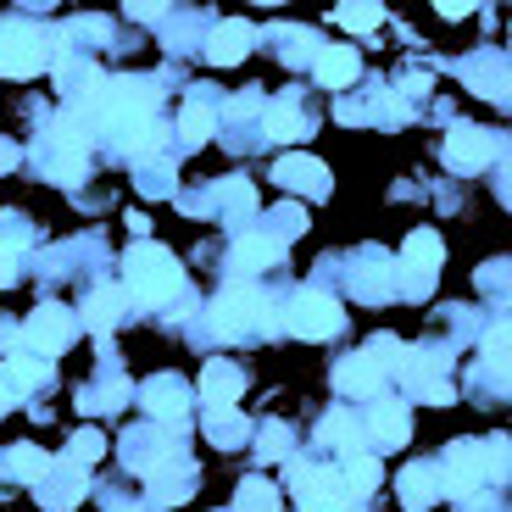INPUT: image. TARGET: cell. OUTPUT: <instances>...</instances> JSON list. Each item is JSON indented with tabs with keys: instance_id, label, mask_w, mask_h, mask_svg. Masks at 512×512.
Here are the masks:
<instances>
[{
	"instance_id": "obj_16",
	"label": "cell",
	"mask_w": 512,
	"mask_h": 512,
	"mask_svg": "<svg viewBox=\"0 0 512 512\" xmlns=\"http://www.w3.org/2000/svg\"><path fill=\"white\" fill-rule=\"evenodd\" d=\"M251 23H240V17H229V23L212 28V39H206V56H212V67H234L245 51H251Z\"/></svg>"
},
{
	"instance_id": "obj_27",
	"label": "cell",
	"mask_w": 512,
	"mask_h": 512,
	"mask_svg": "<svg viewBox=\"0 0 512 512\" xmlns=\"http://www.w3.org/2000/svg\"><path fill=\"white\" fill-rule=\"evenodd\" d=\"M245 435H251V429H245V418L234 407H212V418H206V440H212V446H245Z\"/></svg>"
},
{
	"instance_id": "obj_15",
	"label": "cell",
	"mask_w": 512,
	"mask_h": 512,
	"mask_svg": "<svg viewBox=\"0 0 512 512\" xmlns=\"http://www.w3.org/2000/svg\"><path fill=\"white\" fill-rule=\"evenodd\" d=\"M440 496V468L435 462H412V468H401V507L407 512H429Z\"/></svg>"
},
{
	"instance_id": "obj_40",
	"label": "cell",
	"mask_w": 512,
	"mask_h": 512,
	"mask_svg": "<svg viewBox=\"0 0 512 512\" xmlns=\"http://www.w3.org/2000/svg\"><path fill=\"white\" fill-rule=\"evenodd\" d=\"M301 512H346V501H301Z\"/></svg>"
},
{
	"instance_id": "obj_8",
	"label": "cell",
	"mask_w": 512,
	"mask_h": 512,
	"mask_svg": "<svg viewBox=\"0 0 512 512\" xmlns=\"http://www.w3.org/2000/svg\"><path fill=\"white\" fill-rule=\"evenodd\" d=\"M490 156H496V140H490L485 128L457 123V128L446 134V167H457V173H479Z\"/></svg>"
},
{
	"instance_id": "obj_29",
	"label": "cell",
	"mask_w": 512,
	"mask_h": 512,
	"mask_svg": "<svg viewBox=\"0 0 512 512\" xmlns=\"http://www.w3.org/2000/svg\"><path fill=\"white\" fill-rule=\"evenodd\" d=\"M334 23L351 28V34H373L384 23V6H373V0H362V6H334Z\"/></svg>"
},
{
	"instance_id": "obj_25",
	"label": "cell",
	"mask_w": 512,
	"mask_h": 512,
	"mask_svg": "<svg viewBox=\"0 0 512 512\" xmlns=\"http://www.w3.org/2000/svg\"><path fill=\"white\" fill-rule=\"evenodd\" d=\"M268 134L273 140H301V134H307V117H301V101H295V95H279V101L268 106Z\"/></svg>"
},
{
	"instance_id": "obj_4",
	"label": "cell",
	"mask_w": 512,
	"mask_h": 512,
	"mask_svg": "<svg viewBox=\"0 0 512 512\" xmlns=\"http://www.w3.org/2000/svg\"><path fill=\"white\" fill-rule=\"evenodd\" d=\"M17 340H23L28 357L51 362V357H62V351L78 340V323H73V312H67V307H51V301H45L39 312H28V323L17 329Z\"/></svg>"
},
{
	"instance_id": "obj_10",
	"label": "cell",
	"mask_w": 512,
	"mask_h": 512,
	"mask_svg": "<svg viewBox=\"0 0 512 512\" xmlns=\"http://www.w3.org/2000/svg\"><path fill=\"white\" fill-rule=\"evenodd\" d=\"M396 379H407L418 401H451V379H446V362H440V357L407 351V362L396 368Z\"/></svg>"
},
{
	"instance_id": "obj_1",
	"label": "cell",
	"mask_w": 512,
	"mask_h": 512,
	"mask_svg": "<svg viewBox=\"0 0 512 512\" xmlns=\"http://www.w3.org/2000/svg\"><path fill=\"white\" fill-rule=\"evenodd\" d=\"M84 112H95V123L112 134L123 151H145L151 145V123H156V95L151 84H134V78H106L101 90L84 101Z\"/></svg>"
},
{
	"instance_id": "obj_34",
	"label": "cell",
	"mask_w": 512,
	"mask_h": 512,
	"mask_svg": "<svg viewBox=\"0 0 512 512\" xmlns=\"http://www.w3.org/2000/svg\"><path fill=\"white\" fill-rule=\"evenodd\" d=\"M485 368L490 373H507V323H496V329L485 334Z\"/></svg>"
},
{
	"instance_id": "obj_37",
	"label": "cell",
	"mask_w": 512,
	"mask_h": 512,
	"mask_svg": "<svg viewBox=\"0 0 512 512\" xmlns=\"http://www.w3.org/2000/svg\"><path fill=\"white\" fill-rule=\"evenodd\" d=\"M12 273H17V251H6V245H0V290L12 284Z\"/></svg>"
},
{
	"instance_id": "obj_33",
	"label": "cell",
	"mask_w": 512,
	"mask_h": 512,
	"mask_svg": "<svg viewBox=\"0 0 512 512\" xmlns=\"http://www.w3.org/2000/svg\"><path fill=\"white\" fill-rule=\"evenodd\" d=\"M101 451H106V440L95 435V429H78V435L67 440V462H73V468H84V462H101Z\"/></svg>"
},
{
	"instance_id": "obj_5",
	"label": "cell",
	"mask_w": 512,
	"mask_h": 512,
	"mask_svg": "<svg viewBox=\"0 0 512 512\" xmlns=\"http://www.w3.org/2000/svg\"><path fill=\"white\" fill-rule=\"evenodd\" d=\"M45 67V34L34 23H0V73L28 78Z\"/></svg>"
},
{
	"instance_id": "obj_3",
	"label": "cell",
	"mask_w": 512,
	"mask_h": 512,
	"mask_svg": "<svg viewBox=\"0 0 512 512\" xmlns=\"http://www.w3.org/2000/svg\"><path fill=\"white\" fill-rule=\"evenodd\" d=\"M212 318L229 340H256V334H273V307L268 295L251 290V284H229V290L212 301Z\"/></svg>"
},
{
	"instance_id": "obj_30",
	"label": "cell",
	"mask_w": 512,
	"mask_h": 512,
	"mask_svg": "<svg viewBox=\"0 0 512 512\" xmlns=\"http://www.w3.org/2000/svg\"><path fill=\"white\" fill-rule=\"evenodd\" d=\"M468 84H474L479 95L507 101V73H501V62H468Z\"/></svg>"
},
{
	"instance_id": "obj_28",
	"label": "cell",
	"mask_w": 512,
	"mask_h": 512,
	"mask_svg": "<svg viewBox=\"0 0 512 512\" xmlns=\"http://www.w3.org/2000/svg\"><path fill=\"white\" fill-rule=\"evenodd\" d=\"M234 512H279V490L268 479H245L240 496H234Z\"/></svg>"
},
{
	"instance_id": "obj_11",
	"label": "cell",
	"mask_w": 512,
	"mask_h": 512,
	"mask_svg": "<svg viewBox=\"0 0 512 512\" xmlns=\"http://www.w3.org/2000/svg\"><path fill=\"white\" fill-rule=\"evenodd\" d=\"M440 256H446V245H440L435 229H412V234H407V245H401V262L412 268V290H407L412 301L429 290V273L440 268Z\"/></svg>"
},
{
	"instance_id": "obj_19",
	"label": "cell",
	"mask_w": 512,
	"mask_h": 512,
	"mask_svg": "<svg viewBox=\"0 0 512 512\" xmlns=\"http://www.w3.org/2000/svg\"><path fill=\"white\" fill-rule=\"evenodd\" d=\"M373 435V446H401V440L412 435V418H407V407L401 401H379V407L368 412V423H362Z\"/></svg>"
},
{
	"instance_id": "obj_31",
	"label": "cell",
	"mask_w": 512,
	"mask_h": 512,
	"mask_svg": "<svg viewBox=\"0 0 512 512\" xmlns=\"http://www.w3.org/2000/svg\"><path fill=\"white\" fill-rule=\"evenodd\" d=\"M407 351H412V346H401L396 334H373V340H368V357L379 362V368L390 373V379H396V368L407 362Z\"/></svg>"
},
{
	"instance_id": "obj_9",
	"label": "cell",
	"mask_w": 512,
	"mask_h": 512,
	"mask_svg": "<svg viewBox=\"0 0 512 512\" xmlns=\"http://www.w3.org/2000/svg\"><path fill=\"white\" fill-rule=\"evenodd\" d=\"M39 384H51V362L17 351V357L0 368V407H17V401H23L28 390H39Z\"/></svg>"
},
{
	"instance_id": "obj_2",
	"label": "cell",
	"mask_w": 512,
	"mask_h": 512,
	"mask_svg": "<svg viewBox=\"0 0 512 512\" xmlns=\"http://www.w3.org/2000/svg\"><path fill=\"white\" fill-rule=\"evenodd\" d=\"M123 273H128V295H140L151 307H167L173 295H184V273L162 245H128Z\"/></svg>"
},
{
	"instance_id": "obj_20",
	"label": "cell",
	"mask_w": 512,
	"mask_h": 512,
	"mask_svg": "<svg viewBox=\"0 0 512 512\" xmlns=\"http://www.w3.org/2000/svg\"><path fill=\"white\" fill-rule=\"evenodd\" d=\"M240 390H245V373L234 368V362H206L201 396L212 401V407H229V401H240Z\"/></svg>"
},
{
	"instance_id": "obj_6",
	"label": "cell",
	"mask_w": 512,
	"mask_h": 512,
	"mask_svg": "<svg viewBox=\"0 0 512 512\" xmlns=\"http://www.w3.org/2000/svg\"><path fill=\"white\" fill-rule=\"evenodd\" d=\"M340 323H346V312L323 290H301L290 301V334H301V340H329V334H340Z\"/></svg>"
},
{
	"instance_id": "obj_17",
	"label": "cell",
	"mask_w": 512,
	"mask_h": 512,
	"mask_svg": "<svg viewBox=\"0 0 512 512\" xmlns=\"http://www.w3.org/2000/svg\"><path fill=\"white\" fill-rule=\"evenodd\" d=\"M134 307V295L123 290V284H101V290H90V307H84V323H90V334H106L123 312Z\"/></svg>"
},
{
	"instance_id": "obj_7",
	"label": "cell",
	"mask_w": 512,
	"mask_h": 512,
	"mask_svg": "<svg viewBox=\"0 0 512 512\" xmlns=\"http://www.w3.org/2000/svg\"><path fill=\"white\" fill-rule=\"evenodd\" d=\"M479 479H485V451L474 440H457L446 451V474H440V496H474Z\"/></svg>"
},
{
	"instance_id": "obj_24",
	"label": "cell",
	"mask_w": 512,
	"mask_h": 512,
	"mask_svg": "<svg viewBox=\"0 0 512 512\" xmlns=\"http://www.w3.org/2000/svg\"><path fill=\"white\" fill-rule=\"evenodd\" d=\"M279 240L273 234H245L240 245H234V268L240 273H256V268H268V262H279Z\"/></svg>"
},
{
	"instance_id": "obj_23",
	"label": "cell",
	"mask_w": 512,
	"mask_h": 512,
	"mask_svg": "<svg viewBox=\"0 0 512 512\" xmlns=\"http://www.w3.org/2000/svg\"><path fill=\"white\" fill-rule=\"evenodd\" d=\"M384 479V468L368 457V451H351L346 462H340V485H346V496H373Z\"/></svg>"
},
{
	"instance_id": "obj_22",
	"label": "cell",
	"mask_w": 512,
	"mask_h": 512,
	"mask_svg": "<svg viewBox=\"0 0 512 512\" xmlns=\"http://www.w3.org/2000/svg\"><path fill=\"white\" fill-rule=\"evenodd\" d=\"M145 474H151V496L162 501V507L195 490V468H190V462H167V468H145Z\"/></svg>"
},
{
	"instance_id": "obj_14",
	"label": "cell",
	"mask_w": 512,
	"mask_h": 512,
	"mask_svg": "<svg viewBox=\"0 0 512 512\" xmlns=\"http://www.w3.org/2000/svg\"><path fill=\"white\" fill-rule=\"evenodd\" d=\"M140 401H145V412L162 418V423H184V412H190V390H184L179 379H151L140 390Z\"/></svg>"
},
{
	"instance_id": "obj_12",
	"label": "cell",
	"mask_w": 512,
	"mask_h": 512,
	"mask_svg": "<svg viewBox=\"0 0 512 512\" xmlns=\"http://www.w3.org/2000/svg\"><path fill=\"white\" fill-rule=\"evenodd\" d=\"M273 179L284 184V190H295V195H329V167L318 162V156H284L279 167H273Z\"/></svg>"
},
{
	"instance_id": "obj_13",
	"label": "cell",
	"mask_w": 512,
	"mask_h": 512,
	"mask_svg": "<svg viewBox=\"0 0 512 512\" xmlns=\"http://www.w3.org/2000/svg\"><path fill=\"white\" fill-rule=\"evenodd\" d=\"M390 379V373L379 368V362L368 357V351H357V357H340L334 362V384L346 390V396H379V384Z\"/></svg>"
},
{
	"instance_id": "obj_35",
	"label": "cell",
	"mask_w": 512,
	"mask_h": 512,
	"mask_svg": "<svg viewBox=\"0 0 512 512\" xmlns=\"http://www.w3.org/2000/svg\"><path fill=\"white\" fill-rule=\"evenodd\" d=\"M12 462H17V474H23V479L51 474V462H45V451H39V446H17V451H12Z\"/></svg>"
},
{
	"instance_id": "obj_21",
	"label": "cell",
	"mask_w": 512,
	"mask_h": 512,
	"mask_svg": "<svg viewBox=\"0 0 512 512\" xmlns=\"http://www.w3.org/2000/svg\"><path fill=\"white\" fill-rule=\"evenodd\" d=\"M362 62L357 51H346V45H329V51H318V84H329V90H346V84H357Z\"/></svg>"
},
{
	"instance_id": "obj_38",
	"label": "cell",
	"mask_w": 512,
	"mask_h": 512,
	"mask_svg": "<svg viewBox=\"0 0 512 512\" xmlns=\"http://www.w3.org/2000/svg\"><path fill=\"white\" fill-rule=\"evenodd\" d=\"M468 12H474L468 0H440V17H451V23H457V17H468Z\"/></svg>"
},
{
	"instance_id": "obj_26",
	"label": "cell",
	"mask_w": 512,
	"mask_h": 512,
	"mask_svg": "<svg viewBox=\"0 0 512 512\" xmlns=\"http://www.w3.org/2000/svg\"><path fill=\"white\" fill-rule=\"evenodd\" d=\"M323 440H329V446H340V451L351 457V451H362L368 429H362V418H351V412H340V407H334L329 418H323Z\"/></svg>"
},
{
	"instance_id": "obj_36",
	"label": "cell",
	"mask_w": 512,
	"mask_h": 512,
	"mask_svg": "<svg viewBox=\"0 0 512 512\" xmlns=\"http://www.w3.org/2000/svg\"><path fill=\"white\" fill-rule=\"evenodd\" d=\"M256 451H262V457H290V429H279V423L262 429V435H256Z\"/></svg>"
},
{
	"instance_id": "obj_39",
	"label": "cell",
	"mask_w": 512,
	"mask_h": 512,
	"mask_svg": "<svg viewBox=\"0 0 512 512\" xmlns=\"http://www.w3.org/2000/svg\"><path fill=\"white\" fill-rule=\"evenodd\" d=\"M17 156H23V151H17L12 140H0V173H12V167H17Z\"/></svg>"
},
{
	"instance_id": "obj_18",
	"label": "cell",
	"mask_w": 512,
	"mask_h": 512,
	"mask_svg": "<svg viewBox=\"0 0 512 512\" xmlns=\"http://www.w3.org/2000/svg\"><path fill=\"white\" fill-rule=\"evenodd\" d=\"M290 490L301 501H346L340 468H290Z\"/></svg>"
},
{
	"instance_id": "obj_32",
	"label": "cell",
	"mask_w": 512,
	"mask_h": 512,
	"mask_svg": "<svg viewBox=\"0 0 512 512\" xmlns=\"http://www.w3.org/2000/svg\"><path fill=\"white\" fill-rule=\"evenodd\" d=\"M179 134H184L190 145H201L206 134H212V106H206L201 95H195V101L184 106V117H179Z\"/></svg>"
},
{
	"instance_id": "obj_41",
	"label": "cell",
	"mask_w": 512,
	"mask_h": 512,
	"mask_svg": "<svg viewBox=\"0 0 512 512\" xmlns=\"http://www.w3.org/2000/svg\"><path fill=\"white\" fill-rule=\"evenodd\" d=\"M12 340H17V334H12V329H6V323H0V346H12Z\"/></svg>"
}]
</instances>
